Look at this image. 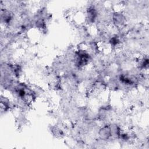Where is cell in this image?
Masks as SVG:
<instances>
[{"instance_id":"obj_2","label":"cell","mask_w":149,"mask_h":149,"mask_svg":"<svg viewBox=\"0 0 149 149\" xmlns=\"http://www.w3.org/2000/svg\"><path fill=\"white\" fill-rule=\"evenodd\" d=\"M113 20L116 24L121 26L124 23V17L122 15L118 13L113 17Z\"/></svg>"},{"instance_id":"obj_1","label":"cell","mask_w":149,"mask_h":149,"mask_svg":"<svg viewBox=\"0 0 149 149\" xmlns=\"http://www.w3.org/2000/svg\"><path fill=\"white\" fill-rule=\"evenodd\" d=\"M99 135L101 139L102 140L108 139L111 136L109 126H105L104 127L101 128V129L99 132Z\"/></svg>"}]
</instances>
